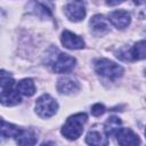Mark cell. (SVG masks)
Returning a JSON list of instances; mask_svg holds the SVG:
<instances>
[{
    "mask_svg": "<svg viewBox=\"0 0 146 146\" xmlns=\"http://www.w3.org/2000/svg\"><path fill=\"white\" fill-rule=\"evenodd\" d=\"M121 120L117 116H110L105 124H104V132L107 137H112V136H116V133L119 132V130L121 129Z\"/></svg>",
    "mask_w": 146,
    "mask_h": 146,
    "instance_id": "12",
    "label": "cell"
},
{
    "mask_svg": "<svg viewBox=\"0 0 146 146\" xmlns=\"http://www.w3.org/2000/svg\"><path fill=\"white\" fill-rule=\"evenodd\" d=\"M108 21L116 29H125L131 21V16L127 10H114L108 15Z\"/></svg>",
    "mask_w": 146,
    "mask_h": 146,
    "instance_id": "10",
    "label": "cell"
},
{
    "mask_svg": "<svg viewBox=\"0 0 146 146\" xmlns=\"http://www.w3.org/2000/svg\"><path fill=\"white\" fill-rule=\"evenodd\" d=\"M145 136H146V130H145Z\"/></svg>",
    "mask_w": 146,
    "mask_h": 146,
    "instance_id": "21",
    "label": "cell"
},
{
    "mask_svg": "<svg viewBox=\"0 0 146 146\" xmlns=\"http://www.w3.org/2000/svg\"><path fill=\"white\" fill-rule=\"evenodd\" d=\"M115 137L117 139V143L122 146H135L140 144V139L138 135H136L129 128H121Z\"/></svg>",
    "mask_w": 146,
    "mask_h": 146,
    "instance_id": "8",
    "label": "cell"
},
{
    "mask_svg": "<svg viewBox=\"0 0 146 146\" xmlns=\"http://www.w3.org/2000/svg\"><path fill=\"white\" fill-rule=\"evenodd\" d=\"M58 110L57 102L48 94L40 96L35 103V112L42 119H48L52 116Z\"/></svg>",
    "mask_w": 146,
    "mask_h": 146,
    "instance_id": "4",
    "label": "cell"
},
{
    "mask_svg": "<svg viewBox=\"0 0 146 146\" xmlns=\"http://www.w3.org/2000/svg\"><path fill=\"white\" fill-rule=\"evenodd\" d=\"M123 1L124 0H105L106 5H108V6H116V5H119V3L123 2Z\"/></svg>",
    "mask_w": 146,
    "mask_h": 146,
    "instance_id": "19",
    "label": "cell"
},
{
    "mask_svg": "<svg viewBox=\"0 0 146 146\" xmlns=\"http://www.w3.org/2000/svg\"><path fill=\"white\" fill-rule=\"evenodd\" d=\"M145 73H146V71H145Z\"/></svg>",
    "mask_w": 146,
    "mask_h": 146,
    "instance_id": "22",
    "label": "cell"
},
{
    "mask_svg": "<svg viewBox=\"0 0 146 146\" xmlns=\"http://www.w3.org/2000/svg\"><path fill=\"white\" fill-rule=\"evenodd\" d=\"M76 60L74 57L67 54H59L52 63V70L55 73H68L74 68Z\"/></svg>",
    "mask_w": 146,
    "mask_h": 146,
    "instance_id": "6",
    "label": "cell"
},
{
    "mask_svg": "<svg viewBox=\"0 0 146 146\" xmlns=\"http://www.w3.org/2000/svg\"><path fill=\"white\" fill-rule=\"evenodd\" d=\"M22 132V130L11 124V123H8L6 122L3 119L1 120V136L3 138H9V137H18L19 133Z\"/></svg>",
    "mask_w": 146,
    "mask_h": 146,
    "instance_id": "15",
    "label": "cell"
},
{
    "mask_svg": "<svg viewBox=\"0 0 146 146\" xmlns=\"http://www.w3.org/2000/svg\"><path fill=\"white\" fill-rule=\"evenodd\" d=\"M144 1H145V0H133V2H135L136 5H141Z\"/></svg>",
    "mask_w": 146,
    "mask_h": 146,
    "instance_id": "20",
    "label": "cell"
},
{
    "mask_svg": "<svg viewBox=\"0 0 146 146\" xmlns=\"http://www.w3.org/2000/svg\"><path fill=\"white\" fill-rule=\"evenodd\" d=\"M87 122V114L76 113L71 115L62 128V135L68 140L78 139L83 132V125Z\"/></svg>",
    "mask_w": 146,
    "mask_h": 146,
    "instance_id": "2",
    "label": "cell"
},
{
    "mask_svg": "<svg viewBox=\"0 0 146 146\" xmlns=\"http://www.w3.org/2000/svg\"><path fill=\"white\" fill-rule=\"evenodd\" d=\"M86 141L89 145H96V146H103V145H107L108 144L107 138L103 133H100L99 131H96V130L89 131L87 133Z\"/></svg>",
    "mask_w": 146,
    "mask_h": 146,
    "instance_id": "14",
    "label": "cell"
},
{
    "mask_svg": "<svg viewBox=\"0 0 146 146\" xmlns=\"http://www.w3.org/2000/svg\"><path fill=\"white\" fill-rule=\"evenodd\" d=\"M57 90L64 95H72L80 89L79 82L72 76H62L57 81Z\"/></svg>",
    "mask_w": 146,
    "mask_h": 146,
    "instance_id": "7",
    "label": "cell"
},
{
    "mask_svg": "<svg viewBox=\"0 0 146 146\" xmlns=\"http://www.w3.org/2000/svg\"><path fill=\"white\" fill-rule=\"evenodd\" d=\"M16 141L19 145H34L36 143V137L31 130H22L18 137H16Z\"/></svg>",
    "mask_w": 146,
    "mask_h": 146,
    "instance_id": "17",
    "label": "cell"
},
{
    "mask_svg": "<svg viewBox=\"0 0 146 146\" xmlns=\"http://www.w3.org/2000/svg\"><path fill=\"white\" fill-rule=\"evenodd\" d=\"M62 43L65 48L67 49H82L84 47V41L82 38H80L79 35L74 34L71 31L65 30L62 33Z\"/></svg>",
    "mask_w": 146,
    "mask_h": 146,
    "instance_id": "9",
    "label": "cell"
},
{
    "mask_svg": "<svg viewBox=\"0 0 146 146\" xmlns=\"http://www.w3.org/2000/svg\"><path fill=\"white\" fill-rule=\"evenodd\" d=\"M95 70L99 75L111 80L117 79L123 74V67L107 58L97 59L95 62Z\"/></svg>",
    "mask_w": 146,
    "mask_h": 146,
    "instance_id": "3",
    "label": "cell"
},
{
    "mask_svg": "<svg viewBox=\"0 0 146 146\" xmlns=\"http://www.w3.org/2000/svg\"><path fill=\"white\" fill-rule=\"evenodd\" d=\"M131 57L135 59H146V40H140L131 48Z\"/></svg>",
    "mask_w": 146,
    "mask_h": 146,
    "instance_id": "16",
    "label": "cell"
},
{
    "mask_svg": "<svg viewBox=\"0 0 146 146\" xmlns=\"http://www.w3.org/2000/svg\"><path fill=\"white\" fill-rule=\"evenodd\" d=\"M110 21H107L103 15H95L90 19V29L96 35H104L110 31Z\"/></svg>",
    "mask_w": 146,
    "mask_h": 146,
    "instance_id": "11",
    "label": "cell"
},
{
    "mask_svg": "<svg viewBox=\"0 0 146 146\" xmlns=\"http://www.w3.org/2000/svg\"><path fill=\"white\" fill-rule=\"evenodd\" d=\"M16 89L21 92V95H24L26 97H30L34 95L35 92V86L32 79H23L16 84Z\"/></svg>",
    "mask_w": 146,
    "mask_h": 146,
    "instance_id": "13",
    "label": "cell"
},
{
    "mask_svg": "<svg viewBox=\"0 0 146 146\" xmlns=\"http://www.w3.org/2000/svg\"><path fill=\"white\" fill-rule=\"evenodd\" d=\"M64 10L66 17L72 22H80L86 16V7L83 0H71Z\"/></svg>",
    "mask_w": 146,
    "mask_h": 146,
    "instance_id": "5",
    "label": "cell"
},
{
    "mask_svg": "<svg viewBox=\"0 0 146 146\" xmlns=\"http://www.w3.org/2000/svg\"><path fill=\"white\" fill-rule=\"evenodd\" d=\"M105 111H106L105 110V106L103 104H100V103H97V104H95L91 107V114L94 116H100L102 114H104Z\"/></svg>",
    "mask_w": 146,
    "mask_h": 146,
    "instance_id": "18",
    "label": "cell"
},
{
    "mask_svg": "<svg viewBox=\"0 0 146 146\" xmlns=\"http://www.w3.org/2000/svg\"><path fill=\"white\" fill-rule=\"evenodd\" d=\"M1 94L0 100L5 106H14L21 103V92L17 89H14V79L7 74L3 70L1 71Z\"/></svg>",
    "mask_w": 146,
    "mask_h": 146,
    "instance_id": "1",
    "label": "cell"
}]
</instances>
